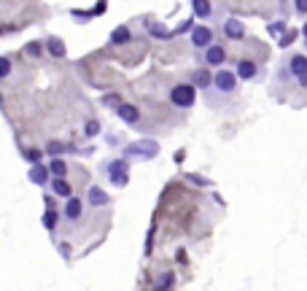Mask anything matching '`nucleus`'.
Masks as SVG:
<instances>
[{"instance_id": "32", "label": "nucleus", "mask_w": 307, "mask_h": 291, "mask_svg": "<svg viewBox=\"0 0 307 291\" xmlns=\"http://www.w3.org/2000/svg\"><path fill=\"white\" fill-rule=\"evenodd\" d=\"M0 32H3V30H0Z\"/></svg>"}, {"instance_id": "27", "label": "nucleus", "mask_w": 307, "mask_h": 291, "mask_svg": "<svg viewBox=\"0 0 307 291\" xmlns=\"http://www.w3.org/2000/svg\"><path fill=\"white\" fill-rule=\"evenodd\" d=\"M24 159H30V162H38V159H41V151H24Z\"/></svg>"}, {"instance_id": "23", "label": "nucleus", "mask_w": 307, "mask_h": 291, "mask_svg": "<svg viewBox=\"0 0 307 291\" xmlns=\"http://www.w3.org/2000/svg\"><path fill=\"white\" fill-rule=\"evenodd\" d=\"M46 151H49L51 156H59V154H62V151H68V148H65V146L59 143V141H51V143H49V148H46Z\"/></svg>"}, {"instance_id": "26", "label": "nucleus", "mask_w": 307, "mask_h": 291, "mask_svg": "<svg viewBox=\"0 0 307 291\" xmlns=\"http://www.w3.org/2000/svg\"><path fill=\"white\" fill-rule=\"evenodd\" d=\"M286 30V22H275V24H272V27H270V32H272V35H280V32H283Z\"/></svg>"}, {"instance_id": "14", "label": "nucleus", "mask_w": 307, "mask_h": 291, "mask_svg": "<svg viewBox=\"0 0 307 291\" xmlns=\"http://www.w3.org/2000/svg\"><path fill=\"white\" fill-rule=\"evenodd\" d=\"M27 178H30L32 183H35V186H46V183H49V178H51V173H49V167H46V164L32 162V167H30Z\"/></svg>"}, {"instance_id": "2", "label": "nucleus", "mask_w": 307, "mask_h": 291, "mask_svg": "<svg viewBox=\"0 0 307 291\" xmlns=\"http://www.w3.org/2000/svg\"><path fill=\"white\" fill-rule=\"evenodd\" d=\"M100 178L105 183H111L113 189H124L130 183V162L119 159V156H111L100 164Z\"/></svg>"}, {"instance_id": "15", "label": "nucleus", "mask_w": 307, "mask_h": 291, "mask_svg": "<svg viewBox=\"0 0 307 291\" xmlns=\"http://www.w3.org/2000/svg\"><path fill=\"white\" fill-rule=\"evenodd\" d=\"M49 186H51V191H54L57 197H62V200H68V197L73 194V186H70V181H68V178H59V175H54V178H49Z\"/></svg>"}, {"instance_id": "28", "label": "nucleus", "mask_w": 307, "mask_h": 291, "mask_svg": "<svg viewBox=\"0 0 307 291\" xmlns=\"http://www.w3.org/2000/svg\"><path fill=\"white\" fill-rule=\"evenodd\" d=\"M297 81H299V87H302V89L307 92V70H305V73H299V76H297Z\"/></svg>"}, {"instance_id": "13", "label": "nucleus", "mask_w": 307, "mask_h": 291, "mask_svg": "<svg viewBox=\"0 0 307 291\" xmlns=\"http://www.w3.org/2000/svg\"><path fill=\"white\" fill-rule=\"evenodd\" d=\"M62 216H65V221H78V218L84 216V200H78V197H68V202H65V210H62Z\"/></svg>"}, {"instance_id": "30", "label": "nucleus", "mask_w": 307, "mask_h": 291, "mask_svg": "<svg viewBox=\"0 0 307 291\" xmlns=\"http://www.w3.org/2000/svg\"><path fill=\"white\" fill-rule=\"evenodd\" d=\"M302 35L307 38V22H305V27H302Z\"/></svg>"}, {"instance_id": "3", "label": "nucleus", "mask_w": 307, "mask_h": 291, "mask_svg": "<svg viewBox=\"0 0 307 291\" xmlns=\"http://www.w3.org/2000/svg\"><path fill=\"white\" fill-rule=\"evenodd\" d=\"M197 62L205 65V68H210V70L221 68V65H226V49H224L221 43L213 41L210 46H205V49L197 51Z\"/></svg>"}, {"instance_id": "16", "label": "nucleus", "mask_w": 307, "mask_h": 291, "mask_svg": "<svg viewBox=\"0 0 307 291\" xmlns=\"http://www.w3.org/2000/svg\"><path fill=\"white\" fill-rule=\"evenodd\" d=\"M191 8H194V19H205V22L213 19V3L210 0H191Z\"/></svg>"}, {"instance_id": "1", "label": "nucleus", "mask_w": 307, "mask_h": 291, "mask_svg": "<svg viewBox=\"0 0 307 291\" xmlns=\"http://www.w3.org/2000/svg\"><path fill=\"white\" fill-rule=\"evenodd\" d=\"M237 92H240V78L235 76V70L221 65V68H216V73H213V84H210V89L205 92V97H208V103L216 108L221 100L237 97Z\"/></svg>"}, {"instance_id": "17", "label": "nucleus", "mask_w": 307, "mask_h": 291, "mask_svg": "<svg viewBox=\"0 0 307 291\" xmlns=\"http://www.w3.org/2000/svg\"><path fill=\"white\" fill-rule=\"evenodd\" d=\"M46 49H49V54L51 57H57V59H62L65 54H68V49H65V43H62V38H46Z\"/></svg>"}, {"instance_id": "19", "label": "nucleus", "mask_w": 307, "mask_h": 291, "mask_svg": "<svg viewBox=\"0 0 307 291\" xmlns=\"http://www.w3.org/2000/svg\"><path fill=\"white\" fill-rule=\"evenodd\" d=\"M46 167H49V173H51V175H59V178L68 175V162L59 159V156H51V162L46 164Z\"/></svg>"}, {"instance_id": "25", "label": "nucleus", "mask_w": 307, "mask_h": 291, "mask_svg": "<svg viewBox=\"0 0 307 291\" xmlns=\"http://www.w3.org/2000/svg\"><path fill=\"white\" fill-rule=\"evenodd\" d=\"M8 70H11L8 57H0V78H5V76H8Z\"/></svg>"}, {"instance_id": "24", "label": "nucleus", "mask_w": 307, "mask_h": 291, "mask_svg": "<svg viewBox=\"0 0 307 291\" xmlns=\"http://www.w3.org/2000/svg\"><path fill=\"white\" fill-rule=\"evenodd\" d=\"M297 35H299L297 30H291V32H280V46H283V49H286V46H289V43H291Z\"/></svg>"}, {"instance_id": "11", "label": "nucleus", "mask_w": 307, "mask_h": 291, "mask_svg": "<svg viewBox=\"0 0 307 291\" xmlns=\"http://www.w3.org/2000/svg\"><path fill=\"white\" fill-rule=\"evenodd\" d=\"M221 32L226 35V41H243V38H245V24L240 22V19L229 16V19H224V22H221Z\"/></svg>"}, {"instance_id": "9", "label": "nucleus", "mask_w": 307, "mask_h": 291, "mask_svg": "<svg viewBox=\"0 0 307 291\" xmlns=\"http://www.w3.org/2000/svg\"><path fill=\"white\" fill-rule=\"evenodd\" d=\"M189 84L194 89H202V92H208L210 89V84H213V70L210 68H205V65H199V68H194L189 73Z\"/></svg>"}, {"instance_id": "10", "label": "nucleus", "mask_w": 307, "mask_h": 291, "mask_svg": "<svg viewBox=\"0 0 307 291\" xmlns=\"http://www.w3.org/2000/svg\"><path fill=\"white\" fill-rule=\"evenodd\" d=\"M113 114L122 119L124 124H138L140 122V108H138V105H132V103H122V100H119L116 105H113Z\"/></svg>"}, {"instance_id": "6", "label": "nucleus", "mask_w": 307, "mask_h": 291, "mask_svg": "<svg viewBox=\"0 0 307 291\" xmlns=\"http://www.w3.org/2000/svg\"><path fill=\"white\" fill-rule=\"evenodd\" d=\"M189 41H191V49L199 51V49H205V46H210L216 41V30H213L210 24H197V27H191Z\"/></svg>"}, {"instance_id": "7", "label": "nucleus", "mask_w": 307, "mask_h": 291, "mask_svg": "<svg viewBox=\"0 0 307 291\" xmlns=\"http://www.w3.org/2000/svg\"><path fill=\"white\" fill-rule=\"evenodd\" d=\"M259 73H262V68H259V62H253L251 57H240L235 62V76L240 81H256Z\"/></svg>"}, {"instance_id": "22", "label": "nucleus", "mask_w": 307, "mask_h": 291, "mask_svg": "<svg viewBox=\"0 0 307 291\" xmlns=\"http://www.w3.org/2000/svg\"><path fill=\"white\" fill-rule=\"evenodd\" d=\"M291 3H294V14L307 16V0H291Z\"/></svg>"}, {"instance_id": "5", "label": "nucleus", "mask_w": 307, "mask_h": 291, "mask_svg": "<svg viewBox=\"0 0 307 291\" xmlns=\"http://www.w3.org/2000/svg\"><path fill=\"white\" fill-rule=\"evenodd\" d=\"M124 154L130 159H154L159 154V143L156 141H135L124 148Z\"/></svg>"}, {"instance_id": "21", "label": "nucleus", "mask_w": 307, "mask_h": 291, "mask_svg": "<svg viewBox=\"0 0 307 291\" xmlns=\"http://www.w3.org/2000/svg\"><path fill=\"white\" fill-rule=\"evenodd\" d=\"M86 138H95L97 135V132H100V122H97V119H89V122H86Z\"/></svg>"}, {"instance_id": "20", "label": "nucleus", "mask_w": 307, "mask_h": 291, "mask_svg": "<svg viewBox=\"0 0 307 291\" xmlns=\"http://www.w3.org/2000/svg\"><path fill=\"white\" fill-rule=\"evenodd\" d=\"M57 224H59V210H51V208H49V210L43 213V227L49 229V232H54Z\"/></svg>"}, {"instance_id": "18", "label": "nucleus", "mask_w": 307, "mask_h": 291, "mask_svg": "<svg viewBox=\"0 0 307 291\" xmlns=\"http://www.w3.org/2000/svg\"><path fill=\"white\" fill-rule=\"evenodd\" d=\"M111 41L116 43V46L130 43V41H132V32H130V27H127V24H122V27H116V30L111 32Z\"/></svg>"}, {"instance_id": "8", "label": "nucleus", "mask_w": 307, "mask_h": 291, "mask_svg": "<svg viewBox=\"0 0 307 291\" xmlns=\"http://www.w3.org/2000/svg\"><path fill=\"white\" fill-rule=\"evenodd\" d=\"M307 70V57L305 54H299V51H291L289 57L283 59V76L286 78H297L299 73H305Z\"/></svg>"}, {"instance_id": "12", "label": "nucleus", "mask_w": 307, "mask_h": 291, "mask_svg": "<svg viewBox=\"0 0 307 291\" xmlns=\"http://www.w3.org/2000/svg\"><path fill=\"white\" fill-rule=\"evenodd\" d=\"M86 202H89L92 208H108V205L113 202V197L103 186H97V183H95V186L86 189Z\"/></svg>"}, {"instance_id": "4", "label": "nucleus", "mask_w": 307, "mask_h": 291, "mask_svg": "<svg viewBox=\"0 0 307 291\" xmlns=\"http://www.w3.org/2000/svg\"><path fill=\"white\" fill-rule=\"evenodd\" d=\"M170 103L175 105V108L189 111L191 105L197 103V89L191 87V84H172L170 87Z\"/></svg>"}, {"instance_id": "29", "label": "nucleus", "mask_w": 307, "mask_h": 291, "mask_svg": "<svg viewBox=\"0 0 307 291\" xmlns=\"http://www.w3.org/2000/svg\"><path fill=\"white\" fill-rule=\"evenodd\" d=\"M27 54H41V46H38V43H30V46H27Z\"/></svg>"}, {"instance_id": "31", "label": "nucleus", "mask_w": 307, "mask_h": 291, "mask_svg": "<svg viewBox=\"0 0 307 291\" xmlns=\"http://www.w3.org/2000/svg\"><path fill=\"white\" fill-rule=\"evenodd\" d=\"M305 49H307V38H305Z\"/></svg>"}]
</instances>
